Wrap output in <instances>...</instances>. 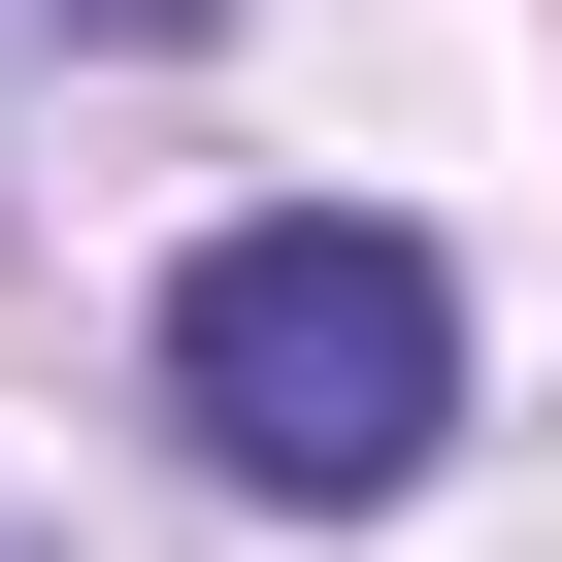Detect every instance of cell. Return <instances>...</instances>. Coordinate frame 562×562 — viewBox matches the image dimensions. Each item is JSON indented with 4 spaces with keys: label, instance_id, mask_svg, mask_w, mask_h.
I'll list each match as a JSON object with an SVG mask.
<instances>
[{
    "label": "cell",
    "instance_id": "1",
    "mask_svg": "<svg viewBox=\"0 0 562 562\" xmlns=\"http://www.w3.org/2000/svg\"><path fill=\"white\" fill-rule=\"evenodd\" d=\"M166 430L232 463V496H430V430H463V265L397 232V199H265V232H199L166 265Z\"/></svg>",
    "mask_w": 562,
    "mask_h": 562
},
{
    "label": "cell",
    "instance_id": "2",
    "mask_svg": "<svg viewBox=\"0 0 562 562\" xmlns=\"http://www.w3.org/2000/svg\"><path fill=\"white\" fill-rule=\"evenodd\" d=\"M100 34H199V0H100Z\"/></svg>",
    "mask_w": 562,
    "mask_h": 562
}]
</instances>
